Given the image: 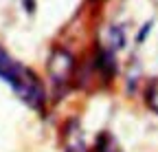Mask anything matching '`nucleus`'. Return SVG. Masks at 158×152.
<instances>
[{"instance_id":"1","label":"nucleus","mask_w":158,"mask_h":152,"mask_svg":"<svg viewBox=\"0 0 158 152\" xmlns=\"http://www.w3.org/2000/svg\"><path fill=\"white\" fill-rule=\"evenodd\" d=\"M0 80L7 82L13 88V93L29 108H33L37 112H44L46 93H44V86L40 82V77L31 68L20 64L15 58H11L5 46H0Z\"/></svg>"},{"instance_id":"2","label":"nucleus","mask_w":158,"mask_h":152,"mask_svg":"<svg viewBox=\"0 0 158 152\" xmlns=\"http://www.w3.org/2000/svg\"><path fill=\"white\" fill-rule=\"evenodd\" d=\"M48 73H51L53 88L64 90L73 75V55L64 49H55L51 55V62H48Z\"/></svg>"},{"instance_id":"3","label":"nucleus","mask_w":158,"mask_h":152,"mask_svg":"<svg viewBox=\"0 0 158 152\" xmlns=\"http://www.w3.org/2000/svg\"><path fill=\"white\" fill-rule=\"evenodd\" d=\"M94 64L99 68V73L103 77H112L116 73V60H114V51L112 49H99L97 51V58H94Z\"/></svg>"},{"instance_id":"4","label":"nucleus","mask_w":158,"mask_h":152,"mask_svg":"<svg viewBox=\"0 0 158 152\" xmlns=\"http://www.w3.org/2000/svg\"><path fill=\"white\" fill-rule=\"evenodd\" d=\"M125 44V31H123V27H118V24H114V27H110L108 29V49H121Z\"/></svg>"},{"instance_id":"5","label":"nucleus","mask_w":158,"mask_h":152,"mask_svg":"<svg viewBox=\"0 0 158 152\" xmlns=\"http://www.w3.org/2000/svg\"><path fill=\"white\" fill-rule=\"evenodd\" d=\"M94 152H121L114 141L112 135H108V132H103V135H99L97 143H94Z\"/></svg>"},{"instance_id":"6","label":"nucleus","mask_w":158,"mask_h":152,"mask_svg":"<svg viewBox=\"0 0 158 152\" xmlns=\"http://www.w3.org/2000/svg\"><path fill=\"white\" fill-rule=\"evenodd\" d=\"M149 29H152V22H147V24H145V29L138 33V42H143V40H145V35H147V31H149Z\"/></svg>"},{"instance_id":"7","label":"nucleus","mask_w":158,"mask_h":152,"mask_svg":"<svg viewBox=\"0 0 158 152\" xmlns=\"http://www.w3.org/2000/svg\"><path fill=\"white\" fill-rule=\"evenodd\" d=\"M92 2H97V0H92Z\"/></svg>"}]
</instances>
